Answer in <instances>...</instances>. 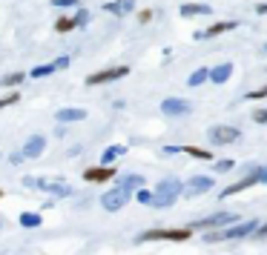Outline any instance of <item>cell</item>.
Here are the masks:
<instances>
[{"mask_svg":"<svg viewBox=\"0 0 267 255\" xmlns=\"http://www.w3.org/2000/svg\"><path fill=\"white\" fill-rule=\"evenodd\" d=\"M181 189H184V184H181L178 178H164V181H158L155 192H152V207L155 209L173 207L175 201L181 198Z\"/></svg>","mask_w":267,"mask_h":255,"instance_id":"6da1fadb","label":"cell"},{"mask_svg":"<svg viewBox=\"0 0 267 255\" xmlns=\"http://www.w3.org/2000/svg\"><path fill=\"white\" fill-rule=\"evenodd\" d=\"M259 230V221L250 218V221H242V224H230V227H221L219 232H207L204 241L213 244V241H236V238H247Z\"/></svg>","mask_w":267,"mask_h":255,"instance_id":"7a4b0ae2","label":"cell"},{"mask_svg":"<svg viewBox=\"0 0 267 255\" xmlns=\"http://www.w3.org/2000/svg\"><path fill=\"white\" fill-rule=\"evenodd\" d=\"M256 184H262V166H253V169H247V175H244L242 181H236V184L224 186V189L219 192V198H221V201H227L230 195L242 192V189H250V186H256Z\"/></svg>","mask_w":267,"mask_h":255,"instance_id":"3957f363","label":"cell"},{"mask_svg":"<svg viewBox=\"0 0 267 255\" xmlns=\"http://www.w3.org/2000/svg\"><path fill=\"white\" fill-rule=\"evenodd\" d=\"M230 224H236V215H233V212H213L207 218L193 221L187 230H221V227H230Z\"/></svg>","mask_w":267,"mask_h":255,"instance_id":"277c9868","label":"cell"},{"mask_svg":"<svg viewBox=\"0 0 267 255\" xmlns=\"http://www.w3.org/2000/svg\"><path fill=\"white\" fill-rule=\"evenodd\" d=\"M129 201H132V192L124 189V186H115V189H109V192L101 195V207H104L106 212H118V209L127 207Z\"/></svg>","mask_w":267,"mask_h":255,"instance_id":"5b68a950","label":"cell"},{"mask_svg":"<svg viewBox=\"0 0 267 255\" xmlns=\"http://www.w3.org/2000/svg\"><path fill=\"white\" fill-rule=\"evenodd\" d=\"M193 230H147L138 235V244L144 241H187Z\"/></svg>","mask_w":267,"mask_h":255,"instance_id":"8992f818","label":"cell"},{"mask_svg":"<svg viewBox=\"0 0 267 255\" xmlns=\"http://www.w3.org/2000/svg\"><path fill=\"white\" fill-rule=\"evenodd\" d=\"M129 75V66H109V69H101V72H92L86 83L89 86H101V83H112V81H121Z\"/></svg>","mask_w":267,"mask_h":255,"instance_id":"52a82bcc","label":"cell"},{"mask_svg":"<svg viewBox=\"0 0 267 255\" xmlns=\"http://www.w3.org/2000/svg\"><path fill=\"white\" fill-rule=\"evenodd\" d=\"M216 186V181L210 178V175H193L190 181L184 184V189H181V195L187 198H198V195H204V192H210Z\"/></svg>","mask_w":267,"mask_h":255,"instance_id":"ba28073f","label":"cell"},{"mask_svg":"<svg viewBox=\"0 0 267 255\" xmlns=\"http://www.w3.org/2000/svg\"><path fill=\"white\" fill-rule=\"evenodd\" d=\"M207 138L213 146H227V143H236V140L242 138V132L236 127H213L207 132Z\"/></svg>","mask_w":267,"mask_h":255,"instance_id":"9c48e42d","label":"cell"},{"mask_svg":"<svg viewBox=\"0 0 267 255\" xmlns=\"http://www.w3.org/2000/svg\"><path fill=\"white\" fill-rule=\"evenodd\" d=\"M161 112L167 118H184L193 112V104L184 98H167V101H161Z\"/></svg>","mask_w":267,"mask_h":255,"instance_id":"30bf717a","label":"cell"},{"mask_svg":"<svg viewBox=\"0 0 267 255\" xmlns=\"http://www.w3.org/2000/svg\"><path fill=\"white\" fill-rule=\"evenodd\" d=\"M115 178V166H89V169H83V181L86 184H106V181H112Z\"/></svg>","mask_w":267,"mask_h":255,"instance_id":"8fae6325","label":"cell"},{"mask_svg":"<svg viewBox=\"0 0 267 255\" xmlns=\"http://www.w3.org/2000/svg\"><path fill=\"white\" fill-rule=\"evenodd\" d=\"M86 109L83 106H63V109H58L55 112V121L58 124H81V121H86Z\"/></svg>","mask_w":267,"mask_h":255,"instance_id":"7c38bea8","label":"cell"},{"mask_svg":"<svg viewBox=\"0 0 267 255\" xmlns=\"http://www.w3.org/2000/svg\"><path fill=\"white\" fill-rule=\"evenodd\" d=\"M43 149H46V138H43V135H32V138L23 143L20 155H23L26 161H35V158H40V155H43Z\"/></svg>","mask_w":267,"mask_h":255,"instance_id":"4fadbf2b","label":"cell"},{"mask_svg":"<svg viewBox=\"0 0 267 255\" xmlns=\"http://www.w3.org/2000/svg\"><path fill=\"white\" fill-rule=\"evenodd\" d=\"M132 9H135V0H109V3H104V12L115 14V17H124Z\"/></svg>","mask_w":267,"mask_h":255,"instance_id":"5bb4252c","label":"cell"},{"mask_svg":"<svg viewBox=\"0 0 267 255\" xmlns=\"http://www.w3.org/2000/svg\"><path fill=\"white\" fill-rule=\"evenodd\" d=\"M230 75H233V63H219V66H213L210 69V75H207V81L210 83H227L230 81Z\"/></svg>","mask_w":267,"mask_h":255,"instance_id":"9a60e30c","label":"cell"},{"mask_svg":"<svg viewBox=\"0 0 267 255\" xmlns=\"http://www.w3.org/2000/svg\"><path fill=\"white\" fill-rule=\"evenodd\" d=\"M236 20H221V23H213L210 29H204V32H198L196 37H219V35H224V32H230V29H236Z\"/></svg>","mask_w":267,"mask_h":255,"instance_id":"2e32d148","label":"cell"},{"mask_svg":"<svg viewBox=\"0 0 267 255\" xmlns=\"http://www.w3.org/2000/svg\"><path fill=\"white\" fill-rule=\"evenodd\" d=\"M213 9H210L207 3H184L181 6V17H198V14H210Z\"/></svg>","mask_w":267,"mask_h":255,"instance_id":"e0dca14e","label":"cell"},{"mask_svg":"<svg viewBox=\"0 0 267 255\" xmlns=\"http://www.w3.org/2000/svg\"><path fill=\"white\" fill-rule=\"evenodd\" d=\"M121 155H127V146H124V143H115V146H109V149L101 155V163L112 166V163H115V158H121Z\"/></svg>","mask_w":267,"mask_h":255,"instance_id":"ac0fdd59","label":"cell"},{"mask_svg":"<svg viewBox=\"0 0 267 255\" xmlns=\"http://www.w3.org/2000/svg\"><path fill=\"white\" fill-rule=\"evenodd\" d=\"M147 184V181H144V175H124V178H121V184L118 186H124V189H129V192H135V189H141V186Z\"/></svg>","mask_w":267,"mask_h":255,"instance_id":"d6986e66","label":"cell"},{"mask_svg":"<svg viewBox=\"0 0 267 255\" xmlns=\"http://www.w3.org/2000/svg\"><path fill=\"white\" fill-rule=\"evenodd\" d=\"M17 221H20V227H23V230H37V227L43 224L40 212H23V215H20Z\"/></svg>","mask_w":267,"mask_h":255,"instance_id":"ffe728a7","label":"cell"},{"mask_svg":"<svg viewBox=\"0 0 267 255\" xmlns=\"http://www.w3.org/2000/svg\"><path fill=\"white\" fill-rule=\"evenodd\" d=\"M43 189H49L55 198H66V195H72V186H66L63 181H58V184H43Z\"/></svg>","mask_w":267,"mask_h":255,"instance_id":"44dd1931","label":"cell"},{"mask_svg":"<svg viewBox=\"0 0 267 255\" xmlns=\"http://www.w3.org/2000/svg\"><path fill=\"white\" fill-rule=\"evenodd\" d=\"M181 152L193 155V158H198V161H213V155H210L207 149H201V146H181Z\"/></svg>","mask_w":267,"mask_h":255,"instance_id":"7402d4cb","label":"cell"},{"mask_svg":"<svg viewBox=\"0 0 267 255\" xmlns=\"http://www.w3.org/2000/svg\"><path fill=\"white\" fill-rule=\"evenodd\" d=\"M72 29H78L72 17H58V20H55V32H60V35H66V32H72Z\"/></svg>","mask_w":267,"mask_h":255,"instance_id":"603a6c76","label":"cell"},{"mask_svg":"<svg viewBox=\"0 0 267 255\" xmlns=\"http://www.w3.org/2000/svg\"><path fill=\"white\" fill-rule=\"evenodd\" d=\"M207 75H210V69H196L187 78V83H190V86H201V83H207Z\"/></svg>","mask_w":267,"mask_h":255,"instance_id":"cb8c5ba5","label":"cell"},{"mask_svg":"<svg viewBox=\"0 0 267 255\" xmlns=\"http://www.w3.org/2000/svg\"><path fill=\"white\" fill-rule=\"evenodd\" d=\"M135 198H138V204H144V207H152V192L147 189V186L135 189Z\"/></svg>","mask_w":267,"mask_h":255,"instance_id":"d4e9b609","label":"cell"},{"mask_svg":"<svg viewBox=\"0 0 267 255\" xmlns=\"http://www.w3.org/2000/svg\"><path fill=\"white\" fill-rule=\"evenodd\" d=\"M23 78H26L23 72H12V75H3V81H0V83H3V86H17Z\"/></svg>","mask_w":267,"mask_h":255,"instance_id":"484cf974","label":"cell"},{"mask_svg":"<svg viewBox=\"0 0 267 255\" xmlns=\"http://www.w3.org/2000/svg\"><path fill=\"white\" fill-rule=\"evenodd\" d=\"M213 169H216V172H230V169H236V161H233V158L216 161V163H213Z\"/></svg>","mask_w":267,"mask_h":255,"instance_id":"4316f807","label":"cell"},{"mask_svg":"<svg viewBox=\"0 0 267 255\" xmlns=\"http://www.w3.org/2000/svg\"><path fill=\"white\" fill-rule=\"evenodd\" d=\"M52 63H43V66H35L32 69V81H37V78H46V75H52Z\"/></svg>","mask_w":267,"mask_h":255,"instance_id":"83f0119b","label":"cell"},{"mask_svg":"<svg viewBox=\"0 0 267 255\" xmlns=\"http://www.w3.org/2000/svg\"><path fill=\"white\" fill-rule=\"evenodd\" d=\"M17 101H20V92H9V95H3V98H0V109H6V106L17 104Z\"/></svg>","mask_w":267,"mask_h":255,"instance_id":"f1b7e54d","label":"cell"},{"mask_svg":"<svg viewBox=\"0 0 267 255\" xmlns=\"http://www.w3.org/2000/svg\"><path fill=\"white\" fill-rule=\"evenodd\" d=\"M72 20H75V26H86V23H89V12H86V9H78Z\"/></svg>","mask_w":267,"mask_h":255,"instance_id":"f546056e","label":"cell"},{"mask_svg":"<svg viewBox=\"0 0 267 255\" xmlns=\"http://www.w3.org/2000/svg\"><path fill=\"white\" fill-rule=\"evenodd\" d=\"M52 6H58V9H69V6H75V9H78V0H52Z\"/></svg>","mask_w":267,"mask_h":255,"instance_id":"4dcf8cb0","label":"cell"},{"mask_svg":"<svg viewBox=\"0 0 267 255\" xmlns=\"http://www.w3.org/2000/svg\"><path fill=\"white\" fill-rule=\"evenodd\" d=\"M69 63H72V60L66 58V55H63V58H58V60H55V63H52V69H55V72H60V69H66Z\"/></svg>","mask_w":267,"mask_h":255,"instance_id":"1f68e13d","label":"cell"},{"mask_svg":"<svg viewBox=\"0 0 267 255\" xmlns=\"http://www.w3.org/2000/svg\"><path fill=\"white\" fill-rule=\"evenodd\" d=\"M253 121H256V124H267V109H259V112H253Z\"/></svg>","mask_w":267,"mask_h":255,"instance_id":"d6a6232c","label":"cell"},{"mask_svg":"<svg viewBox=\"0 0 267 255\" xmlns=\"http://www.w3.org/2000/svg\"><path fill=\"white\" fill-rule=\"evenodd\" d=\"M247 98H250V101H259V98H267V86H262L259 92H247Z\"/></svg>","mask_w":267,"mask_h":255,"instance_id":"836d02e7","label":"cell"},{"mask_svg":"<svg viewBox=\"0 0 267 255\" xmlns=\"http://www.w3.org/2000/svg\"><path fill=\"white\" fill-rule=\"evenodd\" d=\"M150 17H152V12H150V9H147V12H141V14H138V20H141V23H150Z\"/></svg>","mask_w":267,"mask_h":255,"instance_id":"e575fe53","label":"cell"},{"mask_svg":"<svg viewBox=\"0 0 267 255\" xmlns=\"http://www.w3.org/2000/svg\"><path fill=\"white\" fill-rule=\"evenodd\" d=\"M256 235H259V238H267V224H259V230H256Z\"/></svg>","mask_w":267,"mask_h":255,"instance_id":"d590c367","label":"cell"},{"mask_svg":"<svg viewBox=\"0 0 267 255\" xmlns=\"http://www.w3.org/2000/svg\"><path fill=\"white\" fill-rule=\"evenodd\" d=\"M9 161H12V163H14V166H17V163H23V161H26V158H23V155H20V152H17V155H12V158H9Z\"/></svg>","mask_w":267,"mask_h":255,"instance_id":"8d00e7d4","label":"cell"},{"mask_svg":"<svg viewBox=\"0 0 267 255\" xmlns=\"http://www.w3.org/2000/svg\"><path fill=\"white\" fill-rule=\"evenodd\" d=\"M256 12H259V14H267V3H259V6H256Z\"/></svg>","mask_w":267,"mask_h":255,"instance_id":"74e56055","label":"cell"},{"mask_svg":"<svg viewBox=\"0 0 267 255\" xmlns=\"http://www.w3.org/2000/svg\"><path fill=\"white\" fill-rule=\"evenodd\" d=\"M262 184H267V166H262Z\"/></svg>","mask_w":267,"mask_h":255,"instance_id":"f35d334b","label":"cell"},{"mask_svg":"<svg viewBox=\"0 0 267 255\" xmlns=\"http://www.w3.org/2000/svg\"><path fill=\"white\" fill-rule=\"evenodd\" d=\"M3 227H6V218H3V215H0V230H3Z\"/></svg>","mask_w":267,"mask_h":255,"instance_id":"ab89813d","label":"cell"},{"mask_svg":"<svg viewBox=\"0 0 267 255\" xmlns=\"http://www.w3.org/2000/svg\"><path fill=\"white\" fill-rule=\"evenodd\" d=\"M0 198H3V189H0Z\"/></svg>","mask_w":267,"mask_h":255,"instance_id":"60d3db41","label":"cell"},{"mask_svg":"<svg viewBox=\"0 0 267 255\" xmlns=\"http://www.w3.org/2000/svg\"><path fill=\"white\" fill-rule=\"evenodd\" d=\"M265 52H267V46H265Z\"/></svg>","mask_w":267,"mask_h":255,"instance_id":"b9f144b4","label":"cell"}]
</instances>
